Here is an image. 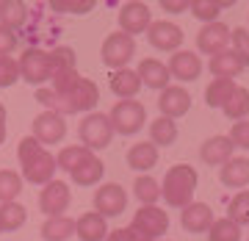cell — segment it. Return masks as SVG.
<instances>
[{
    "label": "cell",
    "mask_w": 249,
    "mask_h": 241,
    "mask_svg": "<svg viewBox=\"0 0 249 241\" xmlns=\"http://www.w3.org/2000/svg\"><path fill=\"white\" fill-rule=\"evenodd\" d=\"M222 111H224V116H227V119H232V122L247 119V116H249V89L238 86V89H235V94L230 97V103H227Z\"/></svg>",
    "instance_id": "34"
},
{
    "label": "cell",
    "mask_w": 249,
    "mask_h": 241,
    "mask_svg": "<svg viewBox=\"0 0 249 241\" xmlns=\"http://www.w3.org/2000/svg\"><path fill=\"white\" fill-rule=\"evenodd\" d=\"M230 42H232V53L241 58L244 67H249V31L247 28H235L230 36Z\"/></svg>",
    "instance_id": "41"
},
{
    "label": "cell",
    "mask_w": 249,
    "mask_h": 241,
    "mask_svg": "<svg viewBox=\"0 0 249 241\" xmlns=\"http://www.w3.org/2000/svg\"><path fill=\"white\" fill-rule=\"evenodd\" d=\"M6 142V122H0V144Z\"/></svg>",
    "instance_id": "49"
},
{
    "label": "cell",
    "mask_w": 249,
    "mask_h": 241,
    "mask_svg": "<svg viewBox=\"0 0 249 241\" xmlns=\"http://www.w3.org/2000/svg\"><path fill=\"white\" fill-rule=\"evenodd\" d=\"M158 108H160V116L180 119V116H186L188 108H191V94H188L183 86H169V89L160 92Z\"/></svg>",
    "instance_id": "15"
},
{
    "label": "cell",
    "mask_w": 249,
    "mask_h": 241,
    "mask_svg": "<svg viewBox=\"0 0 249 241\" xmlns=\"http://www.w3.org/2000/svg\"><path fill=\"white\" fill-rule=\"evenodd\" d=\"M36 100L47 106V111H58V106H61V97L53 89H36Z\"/></svg>",
    "instance_id": "46"
},
{
    "label": "cell",
    "mask_w": 249,
    "mask_h": 241,
    "mask_svg": "<svg viewBox=\"0 0 249 241\" xmlns=\"http://www.w3.org/2000/svg\"><path fill=\"white\" fill-rule=\"evenodd\" d=\"M0 122H6V106L0 103Z\"/></svg>",
    "instance_id": "50"
},
{
    "label": "cell",
    "mask_w": 249,
    "mask_h": 241,
    "mask_svg": "<svg viewBox=\"0 0 249 241\" xmlns=\"http://www.w3.org/2000/svg\"><path fill=\"white\" fill-rule=\"evenodd\" d=\"M19 78H25L28 83H47L53 78V61H50V53L42 50V47H28L25 53L19 56Z\"/></svg>",
    "instance_id": "6"
},
{
    "label": "cell",
    "mask_w": 249,
    "mask_h": 241,
    "mask_svg": "<svg viewBox=\"0 0 249 241\" xmlns=\"http://www.w3.org/2000/svg\"><path fill=\"white\" fill-rule=\"evenodd\" d=\"M0 233H3V222H0Z\"/></svg>",
    "instance_id": "51"
},
{
    "label": "cell",
    "mask_w": 249,
    "mask_h": 241,
    "mask_svg": "<svg viewBox=\"0 0 249 241\" xmlns=\"http://www.w3.org/2000/svg\"><path fill=\"white\" fill-rule=\"evenodd\" d=\"M180 224L186 233H208L213 227V208L208 203H191V205L183 208Z\"/></svg>",
    "instance_id": "16"
},
{
    "label": "cell",
    "mask_w": 249,
    "mask_h": 241,
    "mask_svg": "<svg viewBox=\"0 0 249 241\" xmlns=\"http://www.w3.org/2000/svg\"><path fill=\"white\" fill-rule=\"evenodd\" d=\"M50 61H53V72H67V70H75V61H78V56L75 50L67 45H58L50 50Z\"/></svg>",
    "instance_id": "37"
},
{
    "label": "cell",
    "mask_w": 249,
    "mask_h": 241,
    "mask_svg": "<svg viewBox=\"0 0 249 241\" xmlns=\"http://www.w3.org/2000/svg\"><path fill=\"white\" fill-rule=\"evenodd\" d=\"M55 169H58L55 155H50L47 150H42L39 155H34L31 161L22 164V180L34 183V186H47V183L55 180Z\"/></svg>",
    "instance_id": "12"
},
{
    "label": "cell",
    "mask_w": 249,
    "mask_h": 241,
    "mask_svg": "<svg viewBox=\"0 0 249 241\" xmlns=\"http://www.w3.org/2000/svg\"><path fill=\"white\" fill-rule=\"evenodd\" d=\"M150 142L155 147H169V144L178 142V125H175V119H169V116L152 119L150 122Z\"/></svg>",
    "instance_id": "29"
},
{
    "label": "cell",
    "mask_w": 249,
    "mask_h": 241,
    "mask_svg": "<svg viewBox=\"0 0 249 241\" xmlns=\"http://www.w3.org/2000/svg\"><path fill=\"white\" fill-rule=\"evenodd\" d=\"M19 191H22V178L14 169H0V205L17 203Z\"/></svg>",
    "instance_id": "32"
},
{
    "label": "cell",
    "mask_w": 249,
    "mask_h": 241,
    "mask_svg": "<svg viewBox=\"0 0 249 241\" xmlns=\"http://www.w3.org/2000/svg\"><path fill=\"white\" fill-rule=\"evenodd\" d=\"M160 9L166 14H183V11L191 9V3L188 0H160Z\"/></svg>",
    "instance_id": "47"
},
{
    "label": "cell",
    "mask_w": 249,
    "mask_h": 241,
    "mask_svg": "<svg viewBox=\"0 0 249 241\" xmlns=\"http://www.w3.org/2000/svg\"><path fill=\"white\" fill-rule=\"evenodd\" d=\"M108 83H111V92H114L119 100H136V94L142 92V80H139L136 70H127V67L111 72Z\"/></svg>",
    "instance_id": "22"
},
{
    "label": "cell",
    "mask_w": 249,
    "mask_h": 241,
    "mask_svg": "<svg viewBox=\"0 0 249 241\" xmlns=\"http://www.w3.org/2000/svg\"><path fill=\"white\" fill-rule=\"evenodd\" d=\"M103 175H106V164L91 152L89 158L83 161L70 178H72V183H78V186H97L100 180H103Z\"/></svg>",
    "instance_id": "25"
},
{
    "label": "cell",
    "mask_w": 249,
    "mask_h": 241,
    "mask_svg": "<svg viewBox=\"0 0 249 241\" xmlns=\"http://www.w3.org/2000/svg\"><path fill=\"white\" fill-rule=\"evenodd\" d=\"M106 241H142V239H139V233H133L130 227H116V230L108 233Z\"/></svg>",
    "instance_id": "48"
},
{
    "label": "cell",
    "mask_w": 249,
    "mask_h": 241,
    "mask_svg": "<svg viewBox=\"0 0 249 241\" xmlns=\"http://www.w3.org/2000/svg\"><path fill=\"white\" fill-rule=\"evenodd\" d=\"M17 78H19V61H14L11 56H3L0 58V89L17 83Z\"/></svg>",
    "instance_id": "42"
},
{
    "label": "cell",
    "mask_w": 249,
    "mask_h": 241,
    "mask_svg": "<svg viewBox=\"0 0 249 241\" xmlns=\"http://www.w3.org/2000/svg\"><path fill=\"white\" fill-rule=\"evenodd\" d=\"M78 136H80V144L89 147L91 152L103 150V147H108L111 139H114V125H111L108 114H97V111H94V114H86L80 119Z\"/></svg>",
    "instance_id": "3"
},
{
    "label": "cell",
    "mask_w": 249,
    "mask_h": 241,
    "mask_svg": "<svg viewBox=\"0 0 249 241\" xmlns=\"http://www.w3.org/2000/svg\"><path fill=\"white\" fill-rule=\"evenodd\" d=\"M53 92L58 94V97H67L75 86L80 83V75L78 70H67V72H53Z\"/></svg>",
    "instance_id": "38"
},
{
    "label": "cell",
    "mask_w": 249,
    "mask_h": 241,
    "mask_svg": "<svg viewBox=\"0 0 249 241\" xmlns=\"http://www.w3.org/2000/svg\"><path fill=\"white\" fill-rule=\"evenodd\" d=\"M14 47H17V34L9 31L6 25H0V58H3V56H9Z\"/></svg>",
    "instance_id": "45"
},
{
    "label": "cell",
    "mask_w": 249,
    "mask_h": 241,
    "mask_svg": "<svg viewBox=\"0 0 249 241\" xmlns=\"http://www.w3.org/2000/svg\"><path fill=\"white\" fill-rule=\"evenodd\" d=\"M196 183H199V175L191 164H175L169 167L166 178L160 183V197L166 200L169 208H183L194 203V191H196Z\"/></svg>",
    "instance_id": "1"
},
{
    "label": "cell",
    "mask_w": 249,
    "mask_h": 241,
    "mask_svg": "<svg viewBox=\"0 0 249 241\" xmlns=\"http://www.w3.org/2000/svg\"><path fill=\"white\" fill-rule=\"evenodd\" d=\"M208 241H241V227L235 222H230L227 216L216 219L213 227L208 230Z\"/></svg>",
    "instance_id": "36"
},
{
    "label": "cell",
    "mask_w": 249,
    "mask_h": 241,
    "mask_svg": "<svg viewBox=\"0 0 249 241\" xmlns=\"http://www.w3.org/2000/svg\"><path fill=\"white\" fill-rule=\"evenodd\" d=\"M158 164V147L152 142H139L127 150V167L133 172H150Z\"/></svg>",
    "instance_id": "23"
},
{
    "label": "cell",
    "mask_w": 249,
    "mask_h": 241,
    "mask_svg": "<svg viewBox=\"0 0 249 241\" xmlns=\"http://www.w3.org/2000/svg\"><path fill=\"white\" fill-rule=\"evenodd\" d=\"M130 230L139 233L142 241H155L160 236H166V230H169V216H166V211H160L158 205H142L133 216Z\"/></svg>",
    "instance_id": "5"
},
{
    "label": "cell",
    "mask_w": 249,
    "mask_h": 241,
    "mask_svg": "<svg viewBox=\"0 0 249 241\" xmlns=\"http://www.w3.org/2000/svg\"><path fill=\"white\" fill-rule=\"evenodd\" d=\"M36 142L42 144H58L67 136V122L58 111H42V114L34 119V133H31Z\"/></svg>",
    "instance_id": "11"
},
{
    "label": "cell",
    "mask_w": 249,
    "mask_h": 241,
    "mask_svg": "<svg viewBox=\"0 0 249 241\" xmlns=\"http://www.w3.org/2000/svg\"><path fill=\"white\" fill-rule=\"evenodd\" d=\"M235 80H227V78H213L208 86H205V103L211 108H224L230 103V97L235 94Z\"/></svg>",
    "instance_id": "26"
},
{
    "label": "cell",
    "mask_w": 249,
    "mask_h": 241,
    "mask_svg": "<svg viewBox=\"0 0 249 241\" xmlns=\"http://www.w3.org/2000/svg\"><path fill=\"white\" fill-rule=\"evenodd\" d=\"M208 67H211V75L213 78H227V80H235L244 72V64H241V58L232 50H224V53L213 56L208 61Z\"/></svg>",
    "instance_id": "24"
},
{
    "label": "cell",
    "mask_w": 249,
    "mask_h": 241,
    "mask_svg": "<svg viewBox=\"0 0 249 241\" xmlns=\"http://www.w3.org/2000/svg\"><path fill=\"white\" fill-rule=\"evenodd\" d=\"M230 142L238 150H249V119H241L230 128Z\"/></svg>",
    "instance_id": "43"
},
{
    "label": "cell",
    "mask_w": 249,
    "mask_h": 241,
    "mask_svg": "<svg viewBox=\"0 0 249 241\" xmlns=\"http://www.w3.org/2000/svg\"><path fill=\"white\" fill-rule=\"evenodd\" d=\"M219 180L227 188H247L249 186V158L232 155L222 169H219Z\"/></svg>",
    "instance_id": "21"
},
{
    "label": "cell",
    "mask_w": 249,
    "mask_h": 241,
    "mask_svg": "<svg viewBox=\"0 0 249 241\" xmlns=\"http://www.w3.org/2000/svg\"><path fill=\"white\" fill-rule=\"evenodd\" d=\"M28 219V211L25 205H19V203H6V205H0V222H3V230L6 233H14L19 230Z\"/></svg>",
    "instance_id": "33"
},
{
    "label": "cell",
    "mask_w": 249,
    "mask_h": 241,
    "mask_svg": "<svg viewBox=\"0 0 249 241\" xmlns=\"http://www.w3.org/2000/svg\"><path fill=\"white\" fill-rule=\"evenodd\" d=\"M67 208H70V186L64 180L47 183L39 194V211L45 216H64Z\"/></svg>",
    "instance_id": "14"
},
{
    "label": "cell",
    "mask_w": 249,
    "mask_h": 241,
    "mask_svg": "<svg viewBox=\"0 0 249 241\" xmlns=\"http://www.w3.org/2000/svg\"><path fill=\"white\" fill-rule=\"evenodd\" d=\"M169 75L172 78L183 80V83H188V80H196L199 78V72H202V61H199V56L191 53V50H178V53L169 58Z\"/></svg>",
    "instance_id": "18"
},
{
    "label": "cell",
    "mask_w": 249,
    "mask_h": 241,
    "mask_svg": "<svg viewBox=\"0 0 249 241\" xmlns=\"http://www.w3.org/2000/svg\"><path fill=\"white\" fill-rule=\"evenodd\" d=\"M42 152V144L36 142L34 136H25L22 142H19V147H17V155H19V161L25 164V161H31L34 155H39Z\"/></svg>",
    "instance_id": "44"
},
{
    "label": "cell",
    "mask_w": 249,
    "mask_h": 241,
    "mask_svg": "<svg viewBox=\"0 0 249 241\" xmlns=\"http://www.w3.org/2000/svg\"><path fill=\"white\" fill-rule=\"evenodd\" d=\"M230 36H232V31L224 25V22H219V19H216V22H208V25H202L199 34H196V50L213 58V56L227 50Z\"/></svg>",
    "instance_id": "9"
},
{
    "label": "cell",
    "mask_w": 249,
    "mask_h": 241,
    "mask_svg": "<svg viewBox=\"0 0 249 241\" xmlns=\"http://www.w3.org/2000/svg\"><path fill=\"white\" fill-rule=\"evenodd\" d=\"M72 236H75V219H70V216H47L42 224L45 241H67Z\"/></svg>",
    "instance_id": "27"
},
{
    "label": "cell",
    "mask_w": 249,
    "mask_h": 241,
    "mask_svg": "<svg viewBox=\"0 0 249 241\" xmlns=\"http://www.w3.org/2000/svg\"><path fill=\"white\" fill-rule=\"evenodd\" d=\"M219 11H222V3H216V0H191V14L196 19H202L205 25L216 22Z\"/></svg>",
    "instance_id": "39"
},
{
    "label": "cell",
    "mask_w": 249,
    "mask_h": 241,
    "mask_svg": "<svg viewBox=\"0 0 249 241\" xmlns=\"http://www.w3.org/2000/svg\"><path fill=\"white\" fill-rule=\"evenodd\" d=\"M91 155V150L89 147H83V144H70V147H64L61 152H58V158H55V164H58V169H64V172H75L83 164V161Z\"/></svg>",
    "instance_id": "30"
},
{
    "label": "cell",
    "mask_w": 249,
    "mask_h": 241,
    "mask_svg": "<svg viewBox=\"0 0 249 241\" xmlns=\"http://www.w3.org/2000/svg\"><path fill=\"white\" fill-rule=\"evenodd\" d=\"M133 194L139 197L142 205H155L160 200V183L152 175H139L133 183Z\"/></svg>",
    "instance_id": "31"
},
{
    "label": "cell",
    "mask_w": 249,
    "mask_h": 241,
    "mask_svg": "<svg viewBox=\"0 0 249 241\" xmlns=\"http://www.w3.org/2000/svg\"><path fill=\"white\" fill-rule=\"evenodd\" d=\"M28 22V6L22 0H3L0 3V25L9 31H19Z\"/></svg>",
    "instance_id": "28"
},
{
    "label": "cell",
    "mask_w": 249,
    "mask_h": 241,
    "mask_svg": "<svg viewBox=\"0 0 249 241\" xmlns=\"http://www.w3.org/2000/svg\"><path fill=\"white\" fill-rule=\"evenodd\" d=\"M124 208H127V194H124V188L119 183H103L94 191V211L103 219L124 214Z\"/></svg>",
    "instance_id": "10"
},
{
    "label": "cell",
    "mask_w": 249,
    "mask_h": 241,
    "mask_svg": "<svg viewBox=\"0 0 249 241\" xmlns=\"http://www.w3.org/2000/svg\"><path fill=\"white\" fill-rule=\"evenodd\" d=\"M119 31H124L127 36H139V34H147L152 25V11L147 3H124L122 9H119Z\"/></svg>",
    "instance_id": "8"
},
{
    "label": "cell",
    "mask_w": 249,
    "mask_h": 241,
    "mask_svg": "<svg viewBox=\"0 0 249 241\" xmlns=\"http://www.w3.org/2000/svg\"><path fill=\"white\" fill-rule=\"evenodd\" d=\"M100 103V89L97 83L91 78H80V83L75 86V89L67 94V97H61V106H58V114H80V111H89V114H94V106Z\"/></svg>",
    "instance_id": "7"
},
{
    "label": "cell",
    "mask_w": 249,
    "mask_h": 241,
    "mask_svg": "<svg viewBox=\"0 0 249 241\" xmlns=\"http://www.w3.org/2000/svg\"><path fill=\"white\" fill-rule=\"evenodd\" d=\"M136 53V39L133 36H127L124 31H114V34L106 36V42H103V50H100V58L106 67L111 70H124L127 61L133 58Z\"/></svg>",
    "instance_id": "4"
},
{
    "label": "cell",
    "mask_w": 249,
    "mask_h": 241,
    "mask_svg": "<svg viewBox=\"0 0 249 241\" xmlns=\"http://www.w3.org/2000/svg\"><path fill=\"white\" fill-rule=\"evenodd\" d=\"M147 42H150L155 50H163V53L175 50V53H178V47L183 45V28L169 22V19H158V22H152L150 31H147Z\"/></svg>",
    "instance_id": "13"
},
{
    "label": "cell",
    "mask_w": 249,
    "mask_h": 241,
    "mask_svg": "<svg viewBox=\"0 0 249 241\" xmlns=\"http://www.w3.org/2000/svg\"><path fill=\"white\" fill-rule=\"evenodd\" d=\"M136 75H139V80H142V86H147V89H169V67L163 61H158V58H144V61H139V70H136Z\"/></svg>",
    "instance_id": "17"
},
{
    "label": "cell",
    "mask_w": 249,
    "mask_h": 241,
    "mask_svg": "<svg viewBox=\"0 0 249 241\" xmlns=\"http://www.w3.org/2000/svg\"><path fill=\"white\" fill-rule=\"evenodd\" d=\"M111 125H114V133H122V136H133L139 133L147 122V108L139 103V100H119L114 108H111Z\"/></svg>",
    "instance_id": "2"
},
{
    "label": "cell",
    "mask_w": 249,
    "mask_h": 241,
    "mask_svg": "<svg viewBox=\"0 0 249 241\" xmlns=\"http://www.w3.org/2000/svg\"><path fill=\"white\" fill-rule=\"evenodd\" d=\"M50 9L58 11V14H89L94 9V0H80V3H75V0H53Z\"/></svg>",
    "instance_id": "40"
},
{
    "label": "cell",
    "mask_w": 249,
    "mask_h": 241,
    "mask_svg": "<svg viewBox=\"0 0 249 241\" xmlns=\"http://www.w3.org/2000/svg\"><path fill=\"white\" fill-rule=\"evenodd\" d=\"M108 224L106 219L97 214V211H89V214H80V219L75 222V236L80 241H106L108 239Z\"/></svg>",
    "instance_id": "20"
},
{
    "label": "cell",
    "mask_w": 249,
    "mask_h": 241,
    "mask_svg": "<svg viewBox=\"0 0 249 241\" xmlns=\"http://www.w3.org/2000/svg\"><path fill=\"white\" fill-rule=\"evenodd\" d=\"M232 142L230 136H213V139H205L202 147H199V155H202V161L208 164V167H219L222 169L224 164L232 158Z\"/></svg>",
    "instance_id": "19"
},
{
    "label": "cell",
    "mask_w": 249,
    "mask_h": 241,
    "mask_svg": "<svg viewBox=\"0 0 249 241\" xmlns=\"http://www.w3.org/2000/svg\"><path fill=\"white\" fill-rule=\"evenodd\" d=\"M227 219L235 222L238 227L241 224H249V191L247 188L238 191V194L230 200V205H227Z\"/></svg>",
    "instance_id": "35"
}]
</instances>
